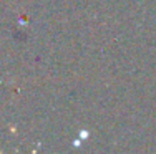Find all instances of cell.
I'll return each instance as SVG.
<instances>
[]
</instances>
